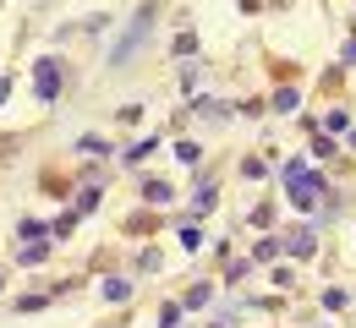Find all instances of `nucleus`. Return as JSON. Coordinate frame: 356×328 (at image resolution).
<instances>
[{
    "label": "nucleus",
    "instance_id": "f257e3e1",
    "mask_svg": "<svg viewBox=\"0 0 356 328\" xmlns=\"http://www.w3.org/2000/svg\"><path fill=\"white\" fill-rule=\"evenodd\" d=\"M148 22H154V6H143V11H137V22L127 28V33H121V44L110 49V60H115V66H121V60H127V55H132V49L143 44V33H148Z\"/></svg>",
    "mask_w": 356,
    "mask_h": 328
},
{
    "label": "nucleus",
    "instance_id": "f03ea898",
    "mask_svg": "<svg viewBox=\"0 0 356 328\" xmlns=\"http://www.w3.org/2000/svg\"><path fill=\"white\" fill-rule=\"evenodd\" d=\"M33 77H39V98H55V94H60V66H55V60H39V71H33Z\"/></svg>",
    "mask_w": 356,
    "mask_h": 328
},
{
    "label": "nucleus",
    "instance_id": "7ed1b4c3",
    "mask_svg": "<svg viewBox=\"0 0 356 328\" xmlns=\"http://www.w3.org/2000/svg\"><path fill=\"white\" fill-rule=\"evenodd\" d=\"M104 295H110V301H127V295H132V284H127V279H104Z\"/></svg>",
    "mask_w": 356,
    "mask_h": 328
},
{
    "label": "nucleus",
    "instance_id": "20e7f679",
    "mask_svg": "<svg viewBox=\"0 0 356 328\" xmlns=\"http://www.w3.org/2000/svg\"><path fill=\"white\" fill-rule=\"evenodd\" d=\"M291 252H296V257H307V252H312V235H307V230L291 235Z\"/></svg>",
    "mask_w": 356,
    "mask_h": 328
}]
</instances>
